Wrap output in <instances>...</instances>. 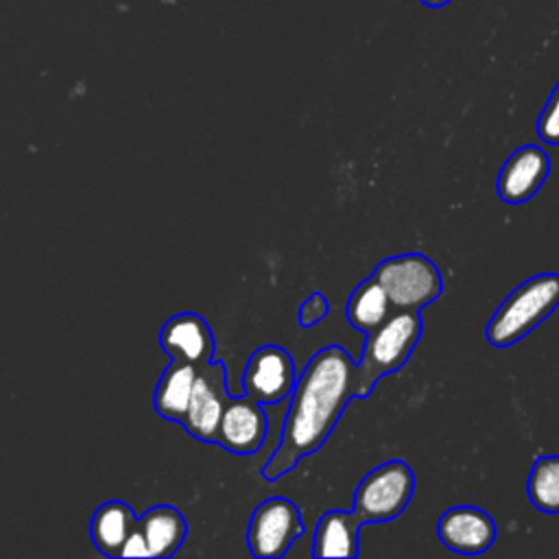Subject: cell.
I'll return each mask as SVG.
<instances>
[{
  "mask_svg": "<svg viewBox=\"0 0 559 559\" xmlns=\"http://www.w3.org/2000/svg\"><path fill=\"white\" fill-rule=\"evenodd\" d=\"M526 493L537 511L559 513V456L535 459L526 480Z\"/></svg>",
  "mask_w": 559,
  "mask_h": 559,
  "instance_id": "obj_18",
  "label": "cell"
},
{
  "mask_svg": "<svg viewBox=\"0 0 559 559\" xmlns=\"http://www.w3.org/2000/svg\"><path fill=\"white\" fill-rule=\"evenodd\" d=\"M229 400L227 391V371L221 360H210L197 369L188 411L181 419V426L188 435L199 441H216L218 421L223 408Z\"/></svg>",
  "mask_w": 559,
  "mask_h": 559,
  "instance_id": "obj_7",
  "label": "cell"
},
{
  "mask_svg": "<svg viewBox=\"0 0 559 559\" xmlns=\"http://www.w3.org/2000/svg\"><path fill=\"white\" fill-rule=\"evenodd\" d=\"M135 528L140 531L144 546H146V555L148 557H170L175 555L188 533V524L186 518L181 515L179 509L170 507V504H157L146 509L138 522Z\"/></svg>",
  "mask_w": 559,
  "mask_h": 559,
  "instance_id": "obj_13",
  "label": "cell"
},
{
  "mask_svg": "<svg viewBox=\"0 0 559 559\" xmlns=\"http://www.w3.org/2000/svg\"><path fill=\"white\" fill-rule=\"evenodd\" d=\"M197 369L199 367H194L190 362L170 358V365L164 369V373L159 376V382L153 391V406L159 417L181 424V419L188 411Z\"/></svg>",
  "mask_w": 559,
  "mask_h": 559,
  "instance_id": "obj_15",
  "label": "cell"
},
{
  "mask_svg": "<svg viewBox=\"0 0 559 559\" xmlns=\"http://www.w3.org/2000/svg\"><path fill=\"white\" fill-rule=\"evenodd\" d=\"M365 522L354 511H328L319 518L312 539L314 557H356Z\"/></svg>",
  "mask_w": 559,
  "mask_h": 559,
  "instance_id": "obj_14",
  "label": "cell"
},
{
  "mask_svg": "<svg viewBox=\"0 0 559 559\" xmlns=\"http://www.w3.org/2000/svg\"><path fill=\"white\" fill-rule=\"evenodd\" d=\"M295 362L280 345L258 347L245 367L242 389L245 395L260 404H277L293 393Z\"/></svg>",
  "mask_w": 559,
  "mask_h": 559,
  "instance_id": "obj_8",
  "label": "cell"
},
{
  "mask_svg": "<svg viewBox=\"0 0 559 559\" xmlns=\"http://www.w3.org/2000/svg\"><path fill=\"white\" fill-rule=\"evenodd\" d=\"M537 135L546 144L559 146V83L555 85L550 98L546 100V105L537 118Z\"/></svg>",
  "mask_w": 559,
  "mask_h": 559,
  "instance_id": "obj_19",
  "label": "cell"
},
{
  "mask_svg": "<svg viewBox=\"0 0 559 559\" xmlns=\"http://www.w3.org/2000/svg\"><path fill=\"white\" fill-rule=\"evenodd\" d=\"M419 2H424V4H428V7H443V4L450 2V0H419Z\"/></svg>",
  "mask_w": 559,
  "mask_h": 559,
  "instance_id": "obj_21",
  "label": "cell"
},
{
  "mask_svg": "<svg viewBox=\"0 0 559 559\" xmlns=\"http://www.w3.org/2000/svg\"><path fill=\"white\" fill-rule=\"evenodd\" d=\"M304 524L293 500L273 496L262 500L251 513L247 528L249 552L258 559H277L288 552L301 535Z\"/></svg>",
  "mask_w": 559,
  "mask_h": 559,
  "instance_id": "obj_6",
  "label": "cell"
},
{
  "mask_svg": "<svg viewBox=\"0 0 559 559\" xmlns=\"http://www.w3.org/2000/svg\"><path fill=\"white\" fill-rule=\"evenodd\" d=\"M439 542L461 555H480L496 539L493 518L472 504H459L441 513L437 522Z\"/></svg>",
  "mask_w": 559,
  "mask_h": 559,
  "instance_id": "obj_10",
  "label": "cell"
},
{
  "mask_svg": "<svg viewBox=\"0 0 559 559\" xmlns=\"http://www.w3.org/2000/svg\"><path fill=\"white\" fill-rule=\"evenodd\" d=\"M159 345L173 360L201 367L212 360L214 336L207 321L197 312H179L170 317L159 332Z\"/></svg>",
  "mask_w": 559,
  "mask_h": 559,
  "instance_id": "obj_12",
  "label": "cell"
},
{
  "mask_svg": "<svg viewBox=\"0 0 559 559\" xmlns=\"http://www.w3.org/2000/svg\"><path fill=\"white\" fill-rule=\"evenodd\" d=\"M371 277L384 288L393 310H419L432 304L443 288L441 273L424 253H402L382 260Z\"/></svg>",
  "mask_w": 559,
  "mask_h": 559,
  "instance_id": "obj_4",
  "label": "cell"
},
{
  "mask_svg": "<svg viewBox=\"0 0 559 559\" xmlns=\"http://www.w3.org/2000/svg\"><path fill=\"white\" fill-rule=\"evenodd\" d=\"M559 306V273H539L513 288L487 323L493 347H509L531 334Z\"/></svg>",
  "mask_w": 559,
  "mask_h": 559,
  "instance_id": "obj_3",
  "label": "cell"
},
{
  "mask_svg": "<svg viewBox=\"0 0 559 559\" xmlns=\"http://www.w3.org/2000/svg\"><path fill=\"white\" fill-rule=\"evenodd\" d=\"M266 426V415L260 402H255L249 395H229L218 421L214 443H218L231 454L247 456L260 450V445L264 443Z\"/></svg>",
  "mask_w": 559,
  "mask_h": 559,
  "instance_id": "obj_9",
  "label": "cell"
},
{
  "mask_svg": "<svg viewBox=\"0 0 559 559\" xmlns=\"http://www.w3.org/2000/svg\"><path fill=\"white\" fill-rule=\"evenodd\" d=\"M135 522L138 518L127 502L122 500L103 502L96 509L90 524V535L94 546L107 557H120L122 544L127 542Z\"/></svg>",
  "mask_w": 559,
  "mask_h": 559,
  "instance_id": "obj_16",
  "label": "cell"
},
{
  "mask_svg": "<svg viewBox=\"0 0 559 559\" xmlns=\"http://www.w3.org/2000/svg\"><path fill=\"white\" fill-rule=\"evenodd\" d=\"M330 312V304L328 297L323 293H312L301 306H299V325L301 328H310L319 321H323Z\"/></svg>",
  "mask_w": 559,
  "mask_h": 559,
  "instance_id": "obj_20",
  "label": "cell"
},
{
  "mask_svg": "<svg viewBox=\"0 0 559 559\" xmlns=\"http://www.w3.org/2000/svg\"><path fill=\"white\" fill-rule=\"evenodd\" d=\"M550 170V157L542 146L526 144L513 151L502 164L496 190L507 203H524L539 192Z\"/></svg>",
  "mask_w": 559,
  "mask_h": 559,
  "instance_id": "obj_11",
  "label": "cell"
},
{
  "mask_svg": "<svg viewBox=\"0 0 559 559\" xmlns=\"http://www.w3.org/2000/svg\"><path fill=\"white\" fill-rule=\"evenodd\" d=\"M413 491V469L404 461H386L358 483L352 511L362 522H389L406 509Z\"/></svg>",
  "mask_w": 559,
  "mask_h": 559,
  "instance_id": "obj_5",
  "label": "cell"
},
{
  "mask_svg": "<svg viewBox=\"0 0 559 559\" xmlns=\"http://www.w3.org/2000/svg\"><path fill=\"white\" fill-rule=\"evenodd\" d=\"M354 371L356 362L341 345H328L308 360L306 369L295 380L282 439L264 463L262 478H282L304 456L325 443L347 402L356 395Z\"/></svg>",
  "mask_w": 559,
  "mask_h": 559,
  "instance_id": "obj_1",
  "label": "cell"
},
{
  "mask_svg": "<svg viewBox=\"0 0 559 559\" xmlns=\"http://www.w3.org/2000/svg\"><path fill=\"white\" fill-rule=\"evenodd\" d=\"M347 321L352 323V328L360 330V332H371L378 325H382L391 312V299L384 293V288L369 275L365 282H360L349 299H347Z\"/></svg>",
  "mask_w": 559,
  "mask_h": 559,
  "instance_id": "obj_17",
  "label": "cell"
},
{
  "mask_svg": "<svg viewBox=\"0 0 559 559\" xmlns=\"http://www.w3.org/2000/svg\"><path fill=\"white\" fill-rule=\"evenodd\" d=\"M419 336H421L419 310H393L382 325L367 332L365 349L354 371V384H356L354 397H367L382 376L404 367Z\"/></svg>",
  "mask_w": 559,
  "mask_h": 559,
  "instance_id": "obj_2",
  "label": "cell"
}]
</instances>
